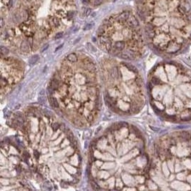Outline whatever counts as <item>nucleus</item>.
<instances>
[{"instance_id": "nucleus-1", "label": "nucleus", "mask_w": 191, "mask_h": 191, "mask_svg": "<svg viewBox=\"0 0 191 191\" xmlns=\"http://www.w3.org/2000/svg\"><path fill=\"white\" fill-rule=\"evenodd\" d=\"M138 14L155 52L171 57L191 44V7L188 0H138Z\"/></svg>"}, {"instance_id": "nucleus-2", "label": "nucleus", "mask_w": 191, "mask_h": 191, "mask_svg": "<svg viewBox=\"0 0 191 191\" xmlns=\"http://www.w3.org/2000/svg\"><path fill=\"white\" fill-rule=\"evenodd\" d=\"M150 100L155 112L175 123L191 121V70L181 63L158 64L150 74Z\"/></svg>"}, {"instance_id": "nucleus-3", "label": "nucleus", "mask_w": 191, "mask_h": 191, "mask_svg": "<svg viewBox=\"0 0 191 191\" xmlns=\"http://www.w3.org/2000/svg\"><path fill=\"white\" fill-rule=\"evenodd\" d=\"M147 180L152 189L191 190V131H174L159 139Z\"/></svg>"}, {"instance_id": "nucleus-4", "label": "nucleus", "mask_w": 191, "mask_h": 191, "mask_svg": "<svg viewBox=\"0 0 191 191\" xmlns=\"http://www.w3.org/2000/svg\"><path fill=\"white\" fill-rule=\"evenodd\" d=\"M110 77L115 79H116L119 77V71H118L117 67H115L111 69V70L110 72Z\"/></svg>"}, {"instance_id": "nucleus-5", "label": "nucleus", "mask_w": 191, "mask_h": 191, "mask_svg": "<svg viewBox=\"0 0 191 191\" xmlns=\"http://www.w3.org/2000/svg\"><path fill=\"white\" fill-rule=\"evenodd\" d=\"M49 102H50L51 106H52L53 107H54V108H58L59 107V102H58V101H57L56 97H51L50 99H49Z\"/></svg>"}, {"instance_id": "nucleus-6", "label": "nucleus", "mask_w": 191, "mask_h": 191, "mask_svg": "<svg viewBox=\"0 0 191 191\" xmlns=\"http://www.w3.org/2000/svg\"><path fill=\"white\" fill-rule=\"evenodd\" d=\"M67 59H68L70 62L74 63V62H77L78 58H77V56L76 55V54H74V53H71V54H70L67 56Z\"/></svg>"}, {"instance_id": "nucleus-7", "label": "nucleus", "mask_w": 191, "mask_h": 191, "mask_svg": "<svg viewBox=\"0 0 191 191\" xmlns=\"http://www.w3.org/2000/svg\"><path fill=\"white\" fill-rule=\"evenodd\" d=\"M29 44L28 42L26 41H23L21 44V49L24 52H26L29 51Z\"/></svg>"}, {"instance_id": "nucleus-8", "label": "nucleus", "mask_w": 191, "mask_h": 191, "mask_svg": "<svg viewBox=\"0 0 191 191\" xmlns=\"http://www.w3.org/2000/svg\"><path fill=\"white\" fill-rule=\"evenodd\" d=\"M38 59H39V56L37 55V54H35V55H34V56H32L30 59H29V63L30 64V65H34L37 61H38Z\"/></svg>"}, {"instance_id": "nucleus-9", "label": "nucleus", "mask_w": 191, "mask_h": 191, "mask_svg": "<svg viewBox=\"0 0 191 191\" xmlns=\"http://www.w3.org/2000/svg\"><path fill=\"white\" fill-rule=\"evenodd\" d=\"M126 67H127V69L130 71V72H133L134 74H138V69L134 67L133 65H131L130 64H126Z\"/></svg>"}, {"instance_id": "nucleus-10", "label": "nucleus", "mask_w": 191, "mask_h": 191, "mask_svg": "<svg viewBox=\"0 0 191 191\" xmlns=\"http://www.w3.org/2000/svg\"><path fill=\"white\" fill-rule=\"evenodd\" d=\"M60 126H61V124H59V122H53L52 124V127L54 131H57V130H59L60 128Z\"/></svg>"}, {"instance_id": "nucleus-11", "label": "nucleus", "mask_w": 191, "mask_h": 191, "mask_svg": "<svg viewBox=\"0 0 191 191\" xmlns=\"http://www.w3.org/2000/svg\"><path fill=\"white\" fill-rule=\"evenodd\" d=\"M1 54L2 55H3V54H4V55L8 54H9V49H8L7 47H4V46H1Z\"/></svg>"}, {"instance_id": "nucleus-12", "label": "nucleus", "mask_w": 191, "mask_h": 191, "mask_svg": "<svg viewBox=\"0 0 191 191\" xmlns=\"http://www.w3.org/2000/svg\"><path fill=\"white\" fill-rule=\"evenodd\" d=\"M44 113H45V115L47 118H52V116H53L52 112H50V111L48 110H44Z\"/></svg>"}, {"instance_id": "nucleus-13", "label": "nucleus", "mask_w": 191, "mask_h": 191, "mask_svg": "<svg viewBox=\"0 0 191 191\" xmlns=\"http://www.w3.org/2000/svg\"><path fill=\"white\" fill-rule=\"evenodd\" d=\"M39 102H40V105H43L45 103V98H44L43 97H39Z\"/></svg>"}, {"instance_id": "nucleus-14", "label": "nucleus", "mask_w": 191, "mask_h": 191, "mask_svg": "<svg viewBox=\"0 0 191 191\" xmlns=\"http://www.w3.org/2000/svg\"><path fill=\"white\" fill-rule=\"evenodd\" d=\"M34 156L35 157V158L37 160H38L39 158H40V152L37 150H34Z\"/></svg>"}, {"instance_id": "nucleus-15", "label": "nucleus", "mask_w": 191, "mask_h": 191, "mask_svg": "<svg viewBox=\"0 0 191 191\" xmlns=\"http://www.w3.org/2000/svg\"><path fill=\"white\" fill-rule=\"evenodd\" d=\"M62 36H63V32H58V33L56 34V36H55V39H56V40H57V39H59V38H61Z\"/></svg>"}, {"instance_id": "nucleus-16", "label": "nucleus", "mask_w": 191, "mask_h": 191, "mask_svg": "<svg viewBox=\"0 0 191 191\" xmlns=\"http://www.w3.org/2000/svg\"><path fill=\"white\" fill-rule=\"evenodd\" d=\"M91 185H92V188L95 189V190H97V189H99V188L98 187V185H97V184H96L94 182V181H92V183H91Z\"/></svg>"}, {"instance_id": "nucleus-17", "label": "nucleus", "mask_w": 191, "mask_h": 191, "mask_svg": "<svg viewBox=\"0 0 191 191\" xmlns=\"http://www.w3.org/2000/svg\"><path fill=\"white\" fill-rule=\"evenodd\" d=\"M66 126H65V124H61V126H60V130H62V131H65V130H66Z\"/></svg>"}, {"instance_id": "nucleus-18", "label": "nucleus", "mask_w": 191, "mask_h": 191, "mask_svg": "<svg viewBox=\"0 0 191 191\" xmlns=\"http://www.w3.org/2000/svg\"><path fill=\"white\" fill-rule=\"evenodd\" d=\"M87 45L90 47V49L91 50H92L93 52H96V49L95 47H93V46H92V45L90 44V43H88V44H87Z\"/></svg>"}, {"instance_id": "nucleus-19", "label": "nucleus", "mask_w": 191, "mask_h": 191, "mask_svg": "<svg viewBox=\"0 0 191 191\" xmlns=\"http://www.w3.org/2000/svg\"><path fill=\"white\" fill-rule=\"evenodd\" d=\"M92 25L91 24H87V25H86V26L85 27V29H91V28H92Z\"/></svg>"}, {"instance_id": "nucleus-20", "label": "nucleus", "mask_w": 191, "mask_h": 191, "mask_svg": "<svg viewBox=\"0 0 191 191\" xmlns=\"http://www.w3.org/2000/svg\"><path fill=\"white\" fill-rule=\"evenodd\" d=\"M48 47H49V45H48V44H47L46 45H45V46H44V47H43V49L41 50V52H43L44 51H45V50H46V49H47L48 48Z\"/></svg>"}, {"instance_id": "nucleus-21", "label": "nucleus", "mask_w": 191, "mask_h": 191, "mask_svg": "<svg viewBox=\"0 0 191 191\" xmlns=\"http://www.w3.org/2000/svg\"><path fill=\"white\" fill-rule=\"evenodd\" d=\"M45 94V90H42L40 92V95L43 96Z\"/></svg>"}, {"instance_id": "nucleus-22", "label": "nucleus", "mask_w": 191, "mask_h": 191, "mask_svg": "<svg viewBox=\"0 0 191 191\" xmlns=\"http://www.w3.org/2000/svg\"><path fill=\"white\" fill-rule=\"evenodd\" d=\"M90 12H91V9H87V13L85 14V16H86V17L88 16L89 14L90 13Z\"/></svg>"}, {"instance_id": "nucleus-23", "label": "nucleus", "mask_w": 191, "mask_h": 191, "mask_svg": "<svg viewBox=\"0 0 191 191\" xmlns=\"http://www.w3.org/2000/svg\"><path fill=\"white\" fill-rule=\"evenodd\" d=\"M78 182H79V180H78V179H74V180H72V183H74V184L77 183Z\"/></svg>"}, {"instance_id": "nucleus-24", "label": "nucleus", "mask_w": 191, "mask_h": 191, "mask_svg": "<svg viewBox=\"0 0 191 191\" xmlns=\"http://www.w3.org/2000/svg\"><path fill=\"white\" fill-rule=\"evenodd\" d=\"M62 47H63V45H61L60 46H59L58 47H57V49H56V50H55V51H57V50H59V49L60 48Z\"/></svg>"}]
</instances>
